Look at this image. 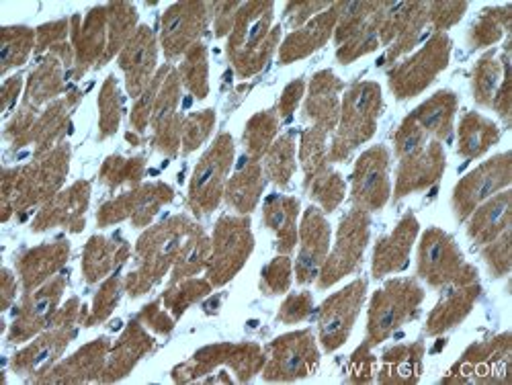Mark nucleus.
<instances>
[{
  "label": "nucleus",
  "mask_w": 512,
  "mask_h": 385,
  "mask_svg": "<svg viewBox=\"0 0 512 385\" xmlns=\"http://www.w3.org/2000/svg\"><path fill=\"white\" fill-rule=\"evenodd\" d=\"M66 322L60 324V328L44 334L41 338L33 340V345L27 347L25 351H21L15 361H13V367L15 371H21V373H31L35 371L37 367L44 365L46 361L54 359L56 355H60V351L68 345V332H66Z\"/></svg>",
  "instance_id": "23"
},
{
  "label": "nucleus",
  "mask_w": 512,
  "mask_h": 385,
  "mask_svg": "<svg viewBox=\"0 0 512 385\" xmlns=\"http://www.w3.org/2000/svg\"><path fill=\"white\" fill-rule=\"evenodd\" d=\"M422 302V289L414 281H390L373 295L369 310V342H381L400 324L410 320Z\"/></svg>",
  "instance_id": "2"
},
{
  "label": "nucleus",
  "mask_w": 512,
  "mask_h": 385,
  "mask_svg": "<svg viewBox=\"0 0 512 385\" xmlns=\"http://www.w3.org/2000/svg\"><path fill=\"white\" fill-rule=\"evenodd\" d=\"M87 201H89V185L78 183L68 193H64L62 197L48 203L46 209H41L33 228L35 230H46V228H52L54 224L72 222L74 216H80V213H84V205H87Z\"/></svg>",
  "instance_id": "21"
},
{
  "label": "nucleus",
  "mask_w": 512,
  "mask_h": 385,
  "mask_svg": "<svg viewBox=\"0 0 512 385\" xmlns=\"http://www.w3.org/2000/svg\"><path fill=\"white\" fill-rule=\"evenodd\" d=\"M183 76L187 87L203 99L207 95V62L203 48H193L187 56V62L183 66Z\"/></svg>",
  "instance_id": "36"
},
{
  "label": "nucleus",
  "mask_w": 512,
  "mask_h": 385,
  "mask_svg": "<svg viewBox=\"0 0 512 385\" xmlns=\"http://www.w3.org/2000/svg\"><path fill=\"white\" fill-rule=\"evenodd\" d=\"M119 123V97H117V87L113 80H107L103 97H101V132L103 138L113 134L117 130Z\"/></svg>",
  "instance_id": "38"
},
{
  "label": "nucleus",
  "mask_w": 512,
  "mask_h": 385,
  "mask_svg": "<svg viewBox=\"0 0 512 385\" xmlns=\"http://www.w3.org/2000/svg\"><path fill=\"white\" fill-rule=\"evenodd\" d=\"M302 89H304V84H302V82H293V84H289L287 91H285V95H283V99H281V109H283L285 113H289V111L297 105V101H300V97H302Z\"/></svg>",
  "instance_id": "44"
},
{
  "label": "nucleus",
  "mask_w": 512,
  "mask_h": 385,
  "mask_svg": "<svg viewBox=\"0 0 512 385\" xmlns=\"http://www.w3.org/2000/svg\"><path fill=\"white\" fill-rule=\"evenodd\" d=\"M318 365L316 342L310 332H295L277 338L271 345V359L265 377L273 381H291L310 375Z\"/></svg>",
  "instance_id": "6"
},
{
  "label": "nucleus",
  "mask_w": 512,
  "mask_h": 385,
  "mask_svg": "<svg viewBox=\"0 0 512 385\" xmlns=\"http://www.w3.org/2000/svg\"><path fill=\"white\" fill-rule=\"evenodd\" d=\"M211 256V279L213 283H226L246 261L252 250V236L248 232V222L224 218L216 230V244Z\"/></svg>",
  "instance_id": "9"
},
{
  "label": "nucleus",
  "mask_w": 512,
  "mask_h": 385,
  "mask_svg": "<svg viewBox=\"0 0 512 385\" xmlns=\"http://www.w3.org/2000/svg\"><path fill=\"white\" fill-rule=\"evenodd\" d=\"M508 213V195H500L492 203H488L484 209H480L478 216L474 218L472 236L476 238H490L494 234V228H498Z\"/></svg>",
  "instance_id": "33"
},
{
  "label": "nucleus",
  "mask_w": 512,
  "mask_h": 385,
  "mask_svg": "<svg viewBox=\"0 0 512 385\" xmlns=\"http://www.w3.org/2000/svg\"><path fill=\"white\" fill-rule=\"evenodd\" d=\"M265 283L271 293H281L289 285V261L277 259L273 265L265 269Z\"/></svg>",
  "instance_id": "42"
},
{
  "label": "nucleus",
  "mask_w": 512,
  "mask_h": 385,
  "mask_svg": "<svg viewBox=\"0 0 512 385\" xmlns=\"http://www.w3.org/2000/svg\"><path fill=\"white\" fill-rule=\"evenodd\" d=\"M381 95L373 82H359L349 91L345 101L343 127L332 148V158H345L353 148L365 142L373 130L375 119L379 117Z\"/></svg>",
  "instance_id": "3"
},
{
  "label": "nucleus",
  "mask_w": 512,
  "mask_h": 385,
  "mask_svg": "<svg viewBox=\"0 0 512 385\" xmlns=\"http://www.w3.org/2000/svg\"><path fill=\"white\" fill-rule=\"evenodd\" d=\"M33 48V31L27 27H3L0 31V74L25 64Z\"/></svg>",
  "instance_id": "27"
},
{
  "label": "nucleus",
  "mask_w": 512,
  "mask_h": 385,
  "mask_svg": "<svg viewBox=\"0 0 512 385\" xmlns=\"http://www.w3.org/2000/svg\"><path fill=\"white\" fill-rule=\"evenodd\" d=\"M267 170L275 183L285 185L293 173V146L289 138L279 140L267 158Z\"/></svg>",
  "instance_id": "35"
},
{
  "label": "nucleus",
  "mask_w": 512,
  "mask_h": 385,
  "mask_svg": "<svg viewBox=\"0 0 512 385\" xmlns=\"http://www.w3.org/2000/svg\"><path fill=\"white\" fill-rule=\"evenodd\" d=\"M275 117L273 115H256L248 123V132L244 134V140H248V148L254 154H261L267 150L273 134H275Z\"/></svg>",
  "instance_id": "37"
},
{
  "label": "nucleus",
  "mask_w": 512,
  "mask_h": 385,
  "mask_svg": "<svg viewBox=\"0 0 512 385\" xmlns=\"http://www.w3.org/2000/svg\"><path fill=\"white\" fill-rule=\"evenodd\" d=\"M66 254L68 246L64 244L41 246L23 254L19 259V275L23 281V289L35 291L54 271H58Z\"/></svg>",
  "instance_id": "20"
},
{
  "label": "nucleus",
  "mask_w": 512,
  "mask_h": 385,
  "mask_svg": "<svg viewBox=\"0 0 512 385\" xmlns=\"http://www.w3.org/2000/svg\"><path fill=\"white\" fill-rule=\"evenodd\" d=\"M117 297H119V291H117V281H109L107 285H105V289L101 291V295L97 297V304H95V318H105L111 310H113V306L117 304Z\"/></svg>",
  "instance_id": "43"
},
{
  "label": "nucleus",
  "mask_w": 512,
  "mask_h": 385,
  "mask_svg": "<svg viewBox=\"0 0 512 385\" xmlns=\"http://www.w3.org/2000/svg\"><path fill=\"white\" fill-rule=\"evenodd\" d=\"M261 168L256 162H248L244 156L240 166H238V175L232 179L228 187V201L238 209V211H250L261 195Z\"/></svg>",
  "instance_id": "26"
},
{
  "label": "nucleus",
  "mask_w": 512,
  "mask_h": 385,
  "mask_svg": "<svg viewBox=\"0 0 512 385\" xmlns=\"http://www.w3.org/2000/svg\"><path fill=\"white\" fill-rule=\"evenodd\" d=\"M420 355L422 347H406V349H394L386 355V363H383L381 381H396V383H410L418 379L420 371Z\"/></svg>",
  "instance_id": "29"
},
{
  "label": "nucleus",
  "mask_w": 512,
  "mask_h": 385,
  "mask_svg": "<svg viewBox=\"0 0 512 385\" xmlns=\"http://www.w3.org/2000/svg\"><path fill=\"white\" fill-rule=\"evenodd\" d=\"M232 154H234L232 138L220 136L218 142L213 144V148L197 164L193 181H191V191H189V199L195 211L197 207L201 211H209L218 205L226 173L232 166Z\"/></svg>",
  "instance_id": "5"
},
{
  "label": "nucleus",
  "mask_w": 512,
  "mask_h": 385,
  "mask_svg": "<svg viewBox=\"0 0 512 385\" xmlns=\"http://www.w3.org/2000/svg\"><path fill=\"white\" fill-rule=\"evenodd\" d=\"M365 281H355L347 289L332 295L320 312V338L328 351L338 349L347 340L365 297Z\"/></svg>",
  "instance_id": "8"
},
{
  "label": "nucleus",
  "mask_w": 512,
  "mask_h": 385,
  "mask_svg": "<svg viewBox=\"0 0 512 385\" xmlns=\"http://www.w3.org/2000/svg\"><path fill=\"white\" fill-rule=\"evenodd\" d=\"M107 240H91V246L87 248V254H84V273H87L89 281L101 279L111 267H113V248L105 244Z\"/></svg>",
  "instance_id": "34"
},
{
  "label": "nucleus",
  "mask_w": 512,
  "mask_h": 385,
  "mask_svg": "<svg viewBox=\"0 0 512 385\" xmlns=\"http://www.w3.org/2000/svg\"><path fill=\"white\" fill-rule=\"evenodd\" d=\"M496 130L494 125H490L488 121L480 119L478 115H467L461 123V146L459 152L463 156H476L480 152H484L490 142L496 138Z\"/></svg>",
  "instance_id": "31"
},
{
  "label": "nucleus",
  "mask_w": 512,
  "mask_h": 385,
  "mask_svg": "<svg viewBox=\"0 0 512 385\" xmlns=\"http://www.w3.org/2000/svg\"><path fill=\"white\" fill-rule=\"evenodd\" d=\"M455 111V97L451 93H437L431 101H426L412 119L418 123L424 134H435L445 138L451 127V117Z\"/></svg>",
  "instance_id": "24"
},
{
  "label": "nucleus",
  "mask_w": 512,
  "mask_h": 385,
  "mask_svg": "<svg viewBox=\"0 0 512 385\" xmlns=\"http://www.w3.org/2000/svg\"><path fill=\"white\" fill-rule=\"evenodd\" d=\"M330 242V228L326 226L324 218L316 209H310L304 218L302 228V248H300V259H297V281L308 283L318 273L326 259Z\"/></svg>",
  "instance_id": "16"
},
{
  "label": "nucleus",
  "mask_w": 512,
  "mask_h": 385,
  "mask_svg": "<svg viewBox=\"0 0 512 385\" xmlns=\"http://www.w3.org/2000/svg\"><path fill=\"white\" fill-rule=\"evenodd\" d=\"M340 89V82L330 74V72H322L316 76L314 87H312V95L308 101V115L318 121L320 125H324L322 130H330L336 123V93Z\"/></svg>",
  "instance_id": "25"
},
{
  "label": "nucleus",
  "mask_w": 512,
  "mask_h": 385,
  "mask_svg": "<svg viewBox=\"0 0 512 385\" xmlns=\"http://www.w3.org/2000/svg\"><path fill=\"white\" fill-rule=\"evenodd\" d=\"M416 232H418V224L412 216H408L390 238L381 240L377 244L375 256H373L375 277L402 271L408 265V254H410Z\"/></svg>",
  "instance_id": "19"
},
{
  "label": "nucleus",
  "mask_w": 512,
  "mask_h": 385,
  "mask_svg": "<svg viewBox=\"0 0 512 385\" xmlns=\"http://www.w3.org/2000/svg\"><path fill=\"white\" fill-rule=\"evenodd\" d=\"M336 21V13H324L322 17H318L310 27H306V31H297L293 33L281 50V60L287 64L291 60L304 58L308 54H312L314 50H318L324 41L328 39L332 27Z\"/></svg>",
  "instance_id": "22"
},
{
  "label": "nucleus",
  "mask_w": 512,
  "mask_h": 385,
  "mask_svg": "<svg viewBox=\"0 0 512 385\" xmlns=\"http://www.w3.org/2000/svg\"><path fill=\"white\" fill-rule=\"evenodd\" d=\"M312 312V302H310V295H293L289 297L287 302L283 304L281 310V320L283 322H300L304 320L308 314Z\"/></svg>",
  "instance_id": "41"
},
{
  "label": "nucleus",
  "mask_w": 512,
  "mask_h": 385,
  "mask_svg": "<svg viewBox=\"0 0 512 385\" xmlns=\"http://www.w3.org/2000/svg\"><path fill=\"white\" fill-rule=\"evenodd\" d=\"M103 353H105V342H97V345L76 353L74 359L68 361L62 369H56L54 375H48L39 381H82V379H87V371H93L95 363L103 361Z\"/></svg>",
  "instance_id": "32"
},
{
  "label": "nucleus",
  "mask_w": 512,
  "mask_h": 385,
  "mask_svg": "<svg viewBox=\"0 0 512 385\" xmlns=\"http://www.w3.org/2000/svg\"><path fill=\"white\" fill-rule=\"evenodd\" d=\"M445 168V156L441 152L439 144H431L426 150H418L406 158H402V166L398 173V197L429 187L435 183L441 175V170Z\"/></svg>",
  "instance_id": "18"
},
{
  "label": "nucleus",
  "mask_w": 512,
  "mask_h": 385,
  "mask_svg": "<svg viewBox=\"0 0 512 385\" xmlns=\"http://www.w3.org/2000/svg\"><path fill=\"white\" fill-rule=\"evenodd\" d=\"M472 289H451L445 297V302L439 304L435 314L431 316L429 322V332L437 334L453 326L461 316L469 310V302H472Z\"/></svg>",
  "instance_id": "30"
},
{
  "label": "nucleus",
  "mask_w": 512,
  "mask_h": 385,
  "mask_svg": "<svg viewBox=\"0 0 512 385\" xmlns=\"http://www.w3.org/2000/svg\"><path fill=\"white\" fill-rule=\"evenodd\" d=\"M213 123V113H201V115H193L189 117V121L185 123V132H183V138H185V150L191 152L195 150L209 134V127Z\"/></svg>",
  "instance_id": "39"
},
{
  "label": "nucleus",
  "mask_w": 512,
  "mask_h": 385,
  "mask_svg": "<svg viewBox=\"0 0 512 385\" xmlns=\"http://www.w3.org/2000/svg\"><path fill=\"white\" fill-rule=\"evenodd\" d=\"M68 160L64 150H56L44 162L25 166L15 173H3V207L11 201L15 209H25L39 203L62 183Z\"/></svg>",
  "instance_id": "1"
},
{
  "label": "nucleus",
  "mask_w": 512,
  "mask_h": 385,
  "mask_svg": "<svg viewBox=\"0 0 512 385\" xmlns=\"http://www.w3.org/2000/svg\"><path fill=\"white\" fill-rule=\"evenodd\" d=\"M205 25L203 5H175L170 7L162 19V46L168 58L185 52Z\"/></svg>",
  "instance_id": "13"
},
{
  "label": "nucleus",
  "mask_w": 512,
  "mask_h": 385,
  "mask_svg": "<svg viewBox=\"0 0 512 385\" xmlns=\"http://www.w3.org/2000/svg\"><path fill=\"white\" fill-rule=\"evenodd\" d=\"M295 216H297V201L287 197H273L265 209V222L281 236L283 250L295 246Z\"/></svg>",
  "instance_id": "28"
},
{
  "label": "nucleus",
  "mask_w": 512,
  "mask_h": 385,
  "mask_svg": "<svg viewBox=\"0 0 512 385\" xmlns=\"http://www.w3.org/2000/svg\"><path fill=\"white\" fill-rule=\"evenodd\" d=\"M269 23L271 5H248L238 13V21L230 39V52L240 74L248 76L265 64L271 52V46L263 41Z\"/></svg>",
  "instance_id": "4"
},
{
  "label": "nucleus",
  "mask_w": 512,
  "mask_h": 385,
  "mask_svg": "<svg viewBox=\"0 0 512 385\" xmlns=\"http://www.w3.org/2000/svg\"><path fill=\"white\" fill-rule=\"evenodd\" d=\"M119 60L127 76V91L132 93V97H138L148 84L156 62V44L152 31L148 27H142L127 41Z\"/></svg>",
  "instance_id": "15"
},
{
  "label": "nucleus",
  "mask_w": 512,
  "mask_h": 385,
  "mask_svg": "<svg viewBox=\"0 0 512 385\" xmlns=\"http://www.w3.org/2000/svg\"><path fill=\"white\" fill-rule=\"evenodd\" d=\"M506 183H508L506 158H498L494 162L480 166L476 173L463 179L455 189L457 216L465 218L478 203H482L486 197H490L496 189L504 187Z\"/></svg>",
  "instance_id": "14"
},
{
  "label": "nucleus",
  "mask_w": 512,
  "mask_h": 385,
  "mask_svg": "<svg viewBox=\"0 0 512 385\" xmlns=\"http://www.w3.org/2000/svg\"><path fill=\"white\" fill-rule=\"evenodd\" d=\"M449 58V39L447 37H435L429 46L422 52H418L412 60L398 66L390 74L392 89L398 93V97H414L424 87L435 80L439 70L447 66Z\"/></svg>",
  "instance_id": "7"
},
{
  "label": "nucleus",
  "mask_w": 512,
  "mask_h": 385,
  "mask_svg": "<svg viewBox=\"0 0 512 385\" xmlns=\"http://www.w3.org/2000/svg\"><path fill=\"white\" fill-rule=\"evenodd\" d=\"M15 291H17V281L13 279V275L7 269H3V285H0V297H3L0 302H3V310L9 308Z\"/></svg>",
  "instance_id": "45"
},
{
  "label": "nucleus",
  "mask_w": 512,
  "mask_h": 385,
  "mask_svg": "<svg viewBox=\"0 0 512 385\" xmlns=\"http://www.w3.org/2000/svg\"><path fill=\"white\" fill-rule=\"evenodd\" d=\"M62 293V279L52 281L50 285L41 287L39 291H33V297H27L25 304L17 310L15 324L9 332V340L23 342L31 338L41 326L48 324L50 314L54 312V306L58 304Z\"/></svg>",
  "instance_id": "17"
},
{
  "label": "nucleus",
  "mask_w": 512,
  "mask_h": 385,
  "mask_svg": "<svg viewBox=\"0 0 512 385\" xmlns=\"http://www.w3.org/2000/svg\"><path fill=\"white\" fill-rule=\"evenodd\" d=\"M388 152L386 148H371L359 158L353 177V199L361 207L379 209L388 201Z\"/></svg>",
  "instance_id": "12"
},
{
  "label": "nucleus",
  "mask_w": 512,
  "mask_h": 385,
  "mask_svg": "<svg viewBox=\"0 0 512 385\" xmlns=\"http://www.w3.org/2000/svg\"><path fill=\"white\" fill-rule=\"evenodd\" d=\"M367 236H369V218L361 209L353 211L351 216L343 222V226H340L338 242L322 271L320 287H328L336 283L340 277L351 273L359 265L363 248L367 244Z\"/></svg>",
  "instance_id": "10"
},
{
  "label": "nucleus",
  "mask_w": 512,
  "mask_h": 385,
  "mask_svg": "<svg viewBox=\"0 0 512 385\" xmlns=\"http://www.w3.org/2000/svg\"><path fill=\"white\" fill-rule=\"evenodd\" d=\"M461 269V254L453 240L441 230H429L420 244L418 273L431 285H447L457 279Z\"/></svg>",
  "instance_id": "11"
},
{
  "label": "nucleus",
  "mask_w": 512,
  "mask_h": 385,
  "mask_svg": "<svg viewBox=\"0 0 512 385\" xmlns=\"http://www.w3.org/2000/svg\"><path fill=\"white\" fill-rule=\"evenodd\" d=\"M498 87V64L484 60V64L478 70V80H476V89H478V101L488 103Z\"/></svg>",
  "instance_id": "40"
}]
</instances>
